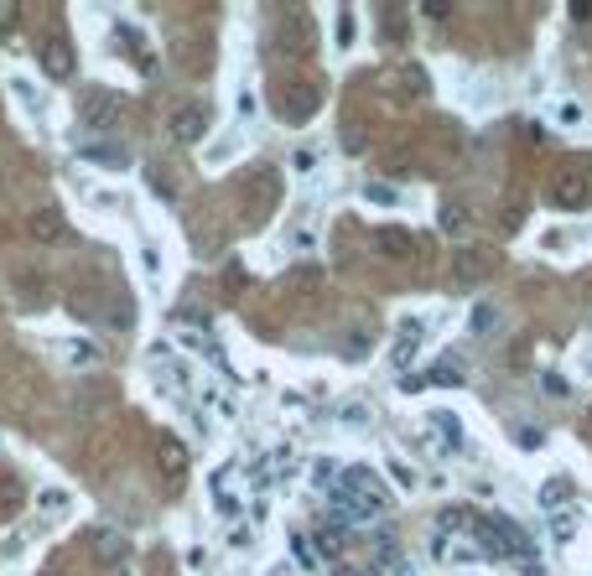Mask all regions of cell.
I'll list each match as a JSON object with an SVG mask.
<instances>
[{"label": "cell", "mask_w": 592, "mask_h": 576, "mask_svg": "<svg viewBox=\"0 0 592 576\" xmlns=\"http://www.w3.org/2000/svg\"><path fill=\"white\" fill-rule=\"evenodd\" d=\"M271 47H275V58H307L312 52V26H307V16L301 11H286V16L271 26Z\"/></svg>", "instance_id": "1"}, {"label": "cell", "mask_w": 592, "mask_h": 576, "mask_svg": "<svg viewBox=\"0 0 592 576\" xmlns=\"http://www.w3.org/2000/svg\"><path fill=\"white\" fill-rule=\"evenodd\" d=\"M275 109L286 125H307L318 115V83H281L275 88Z\"/></svg>", "instance_id": "2"}, {"label": "cell", "mask_w": 592, "mask_h": 576, "mask_svg": "<svg viewBox=\"0 0 592 576\" xmlns=\"http://www.w3.org/2000/svg\"><path fill=\"white\" fill-rule=\"evenodd\" d=\"M550 203L561 208V213H582V208L592 203V177L577 172V166H567V172L550 182Z\"/></svg>", "instance_id": "3"}, {"label": "cell", "mask_w": 592, "mask_h": 576, "mask_svg": "<svg viewBox=\"0 0 592 576\" xmlns=\"http://www.w3.org/2000/svg\"><path fill=\"white\" fill-rule=\"evenodd\" d=\"M203 130H208V104H177V109H171L167 135H171L177 145L203 141Z\"/></svg>", "instance_id": "4"}, {"label": "cell", "mask_w": 592, "mask_h": 576, "mask_svg": "<svg viewBox=\"0 0 592 576\" xmlns=\"http://www.w3.org/2000/svg\"><path fill=\"white\" fill-rule=\"evenodd\" d=\"M390 94L405 104H421L426 94H431V79H426V68L421 62H401L395 73H390Z\"/></svg>", "instance_id": "5"}, {"label": "cell", "mask_w": 592, "mask_h": 576, "mask_svg": "<svg viewBox=\"0 0 592 576\" xmlns=\"http://www.w3.org/2000/svg\"><path fill=\"white\" fill-rule=\"evenodd\" d=\"M375 255H380V260H411V255H416V234L401 228V224L375 228Z\"/></svg>", "instance_id": "6"}, {"label": "cell", "mask_w": 592, "mask_h": 576, "mask_svg": "<svg viewBox=\"0 0 592 576\" xmlns=\"http://www.w3.org/2000/svg\"><path fill=\"white\" fill-rule=\"evenodd\" d=\"M26 234H32L37 245H58V239H68V218L58 208H37V213L26 218Z\"/></svg>", "instance_id": "7"}, {"label": "cell", "mask_w": 592, "mask_h": 576, "mask_svg": "<svg viewBox=\"0 0 592 576\" xmlns=\"http://www.w3.org/2000/svg\"><path fill=\"white\" fill-rule=\"evenodd\" d=\"M156 468H162V478H182L188 473V447L177 436H156Z\"/></svg>", "instance_id": "8"}, {"label": "cell", "mask_w": 592, "mask_h": 576, "mask_svg": "<svg viewBox=\"0 0 592 576\" xmlns=\"http://www.w3.org/2000/svg\"><path fill=\"white\" fill-rule=\"evenodd\" d=\"M37 58H42V73H47V79L63 83L68 73H73V52H68V42H58V37H47Z\"/></svg>", "instance_id": "9"}, {"label": "cell", "mask_w": 592, "mask_h": 576, "mask_svg": "<svg viewBox=\"0 0 592 576\" xmlns=\"http://www.w3.org/2000/svg\"><path fill=\"white\" fill-rule=\"evenodd\" d=\"M473 540H478V551H484L488 561H504L509 545H504V530H499V519H478L473 525Z\"/></svg>", "instance_id": "10"}, {"label": "cell", "mask_w": 592, "mask_h": 576, "mask_svg": "<svg viewBox=\"0 0 592 576\" xmlns=\"http://www.w3.org/2000/svg\"><path fill=\"white\" fill-rule=\"evenodd\" d=\"M115 120H120V99H115V94H94L88 109H84V125L88 130H109Z\"/></svg>", "instance_id": "11"}, {"label": "cell", "mask_w": 592, "mask_h": 576, "mask_svg": "<svg viewBox=\"0 0 592 576\" xmlns=\"http://www.w3.org/2000/svg\"><path fill=\"white\" fill-rule=\"evenodd\" d=\"M437 228L452 234V239H463V234H473V213H467L463 203H442L437 208Z\"/></svg>", "instance_id": "12"}, {"label": "cell", "mask_w": 592, "mask_h": 576, "mask_svg": "<svg viewBox=\"0 0 592 576\" xmlns=\"http://www.w3.org/2000/svg\"><path fill=\"white\" fill-rule=\"evenodd\" d=\"M26 504V483H22V473H0V519L5 515H16Z\"/></svg>", "instance_id": "13"}, {"label": "cell", "mask_w": 592, "mask_h": 576, "mask_svg": "<svg viewBox=\"0 0 592 576\" xmlns=\"http://www.w3.org/2000/svg\"><path fill=\"white\" fill-rule=\"evenodd\" d=\"M416 343H421V322H405L401 338H395V369H405L416 358Z\"/></svg>", "instance_id": "14"}, {"label": "cell", "mask_w": 592, "mask_h": 576, "mask_svg": "<svg viewBox=\"0 0 592 576\" xmlns=\"http://www.w3.org/2000/svg\"><path fill=\"white\" fill-rule=\"evenodd\" d=\"M84 156H88V162H105V166H130L125 151H120V145H105V141H88Z\"/></svg>", "instance_id": "15"}, {"label": "cell", "mask_w": 592, "mask_h": 576, "mask_svg": "<svg viewBox=\"0 0 592 576\" xmlns=\"http://www.w3.org/2000/svg\"><path fill=\"white\" fill-rule=\"evenodd\" d=\"M437 530H442V535H458V530H473V515H467L463 504H452V509H442V515H437Z\"/></svg>", "instance_id": "16"}, {"label": "cell", "mask_w": 592, "mask_h": 576, "mask_svg": "<svg viewBox=\"0 0 592 576\" xmlns=\"http://www.w3.org/2000/svg\"><path fill=\"white\" fill-rule=\"evenodd\" d=\"M488 265H494L488 255H473V249H463V255H458V275H463V281H478Z\"/></svg>", "instance_id": "17"}, {"label": "cell", "mask_w": 592, "mask_h": 576, "mask_svg": "<svg viewBox=\"0 0 592 576\" xmlns=\"http://www.w3.org/2000/svg\"><path fill=\"white\" fill-rule=\"evenodd\" d=\"M467 328H473V332H494V328H499V307H488V302H484V307H473V311H467Z\"/></svg>", "instance_id": "18"}, {"label": "cell", "mask_w": 592, "mask_h": 576, "mask_svg": "<svg viewBox=\"0 0 592 576\" xmlns=\"http://www.w3.org/2000/svg\"><path fill=\"white\" fill-rule=\"evenodd\" d=\"M426 385H437V390H458V385H463V369H452V364H437V369L426 374Z\"/></svg>", "instance_id": "19"}, {"label": "cell", "mask_w": 592, "mask_h": 576, "mask_svg": "<svg viewBox=\"0 0 592 576\" xmlns=\"http://www.w3.org/2000/svg\"><path fill=\"white\" fill-rule=\"evenodd\" d=\"M571 498V483L567 478H550L546 488H541V504H546V509H556V504H567Z\"/></svg>", "instance_id": "20"}, {"label": "cell", "mask_w": 592, "mask_h": 576, "mask_svg": "<svg viewBox=\"0 0 592 576\" xmlns=\"http://www.w3.org/2000/svg\"><path fill=\"white\" fill-rule=\"evenodd\" d=\"M94 551L99 556H125V540L115 535V530H94Z\"/></svg>", "instance_id": "21"}, {"label": "cell", "mask_w": 592, "mask_h": 576, "mask_svg": "<svg viewBox=\"0 0 592 576\" xmlns=\"http://www.w3.org/2000/svg\"><path fill=\"white\" fill-rule=\"evenodd\" d=\"M16 26H22V5L0 0V37H16Z\"/></svg>", "instance_id": "22"}, {"label": "cell", "mask_w": 592, "mask_h": 576, "mask_svg": "<svg viewBox=\"0 0 592 576\" xmlns=\"http://www.w3.org/2000/svg\"><path fill=\"white\" fill-rule=\"evenodd\" d=\"M312 551H322V556H338V551H343V530H338V525H328V530L318 535V545H312Z\"/></svg>", "instance_id": "23"}, {"label": "cell", "mask_w": 592, "mask_h": 576, "mask_svg": "<svg viewBox=\"0 0 592 576\" xmlns=\"http://www.w3.org/2000/svg\"><path fill=\"white\" fill-rule=\"evenodd\" d=\"M63 358H68V364H79V369H84V364H94V348L73 338V343H63Z\"/></svg>", "instance_id": "24"}, {"label": "cell", "mask_w": 592, "mask_h": 576, "mask_svg": "<svg viewBox=\"0 0 592 576\" xmlns=\"http://www.w3.org/2000/svg\"><path fill=\"white\" fill-rule=\"evenodd\" d=\"M318 275H322L318 265H312V270H307V265H296V270H291V286H296V291H307V286L318 291Z\"/></svg>", "instance_id": "25"}, {"label": "cell", "mask_w": 592, "mask_h": 576, "mask_svg": "<svg viewBox=\"0 0 592 576\" xmlns=\"http://www.w3.org/2000/svg\"><path fill=\"white\" fill-rule=\"evenodd\" d=\"M520 447H525V452L546 447V432H541V426H520Z\"/></svg>", "instance_id": "26"}, {"label": "cell", "mask_w": 592, "mask_h": 576, "mask_svg": "<svg viewBox=\"0 0 592 576\" xmlns=\"http://www.w3.org/2000/svg\"><path fill=\"white\" fill-rule=\"evenodd\" d=\"M421 16H426V21H452V5H447V0H426Z\"/></svg>", "instance_id": "27"}, {"label": "cell", "mask_w": 592, "mask_h": 576, "mask_svg": "<svg viewBox=\"0 0 592 576\" xmlns=\"http://www.w3.org/2000/svg\"><path fill=\"white\" fill-rule=\"evenodd\" d=\"M146 182L156 187L162 198H171V177H167V172H162V166H146Z\"/></svg>", "instance_id": "28"}, {"label": "cell", "mask_w": 592, "mask_h": 576, "mask_svg": "<svg viewBox=\"0 0 592 576\" xmlns=\"http://www.w3.org/2000/svg\"><path fill=\"white\" fill-rule=\"evenodd\" d=\"M291 551H296V561H301V566H307V571H312V566H318V551H312V545H307V540H301V535L291 540Z\"/></svg>", "instance_id": "29"}, {"label": "cell", "mask_w": 592, "mask_h": 576, "mask_svg": "<svg viewBox=\"0 0 592 576\" xmlns=\"http://www.w3.org/2000/svg\"><path fill=\"white\" fill-rule=\"evenodd\" d=\"M364 192H369V203H395V187L390 182H369Z\"/></svg>", "instance_id": "30"}, {"label": "cell", "mask_w": 592, "mask_h": 576, "mask_svg": "<svg viewBox=\"0 0 592 576\" xmlns=\"http://www.w3.org/2000/svg\"><path fill=\"white\" fill-rule=\"evenodd\" d=\"M364 141H369L364 125H348V130H343V145H348V151H364Z\"/></svg>", "instance_id": "31"}, {"label": "cell", "mask_w": 592, "mask_h": 576, "mask_svg": "<svg viewBox=\"0 0 592 576\" xmlns=\"http://www.w3.org/2000/svg\"><path fill=\"white\" fill-rule=\"evenodd\" d=\"M541 390H546V395H561V400H567V379H561V374H541Z\"/></svg>", "instance_id": "32"}, {"label": "cell", "mask_w": 592, "mask_h": 576, "mask_svg": "<svg viewBox=\"0 0 592 576\" xmlns=\"http://www.w3.org/2000/svg\"><path fill=\"white\" fill-rule=\"evenodd\" d=\"M550 535H556V540H571V519L556 515V519H550Z\"/></svg>", "instance_id": "33"}, {"label": "cell", "mask_w": 592, "mask_h": 576, "mask_svg": "<svg viewBox=\"0 0 592 576\" xmlns=\"http://www.w3.org/2000/svg\"><path fill=\"white\" fill-rule=\"evenodd\" d=\"M333 576H380V571H369V566H343V561H338V566H333Z\"/></svg>", "instance_id": "34"}, {"label": "cell", "mask_w": 592, "mask_h": 576, "mask_svg": "<svg viewBox=\"0 0 592 576\" xmlns=\"http://www.w3.org/2000/svg\"><path fill=\"white\" fill-rule=\"evenodd\" d=\"M338 42H343V47H354V16H348V11H343V26H338Z\"/></svg>", "instance_id": "35"}, {"label": "cell", "mask_w": 592, "mask_h": 576, "mask_svg": "<svg viewBox=\"0 0 592 576\" xmlns=\"http://www.w3.org/2000/svg\"><path fill=\"white\" fill-rule=\"evenodd\" d=\"M390 478H395V483H416V473H411L405 462H390Z\"/></svg>", "instance_id": "36"}, {"label": "cell", "mask_w": 592, "mask_h": 576, "mask_svg": "<svg viewBox=\"0 0 592 576\" xmlns=\"http://www.w3.org/2000/svg\"><path fill=\"white\" fill-rule=\"evenodd\" d=\"M571 21H592V5H587V0H577V5H571Z\"/></svg>", "instance_id": "37"}, {"label": "cell", "mask_w": 592, "mask_h": 576, "mask_svg": "<svg viewBox=\"0 0 592 576\" xmlns=\"http://www.w3.org/2000/svg\"><path fill=\"white\" fill-rule=\"evenodd\" d=\"M587 421H592V400H587Z\"/></svg>", "instance_id": "38"}, {"label": "cell", "mask_w": 592, "mask_h": 576, "mask_svg": "<svg viewBox=\"0 0 592 576\" xmlns=\"http://www.w3.org/2000/svg\"><path fill=\"white\" fill-rule=\"evenodd\" d=\"M47 576H63V571H47Z\"/></svg>", "instance_id": "39"}, {"label": "cell", "mask_w": 592, "mask_h": 576, "mask_svg": "<svg viewBox=\"0 0 592 576\" xmlns=\"http://www.w3.org/2000/svg\"><path fill=\"white\" fill-rule=\"evenodd\" d=\"M0 187H5V177H0Z\"/></svg>", "instance_id": "40"}]
</instances>
